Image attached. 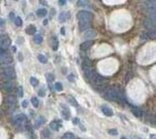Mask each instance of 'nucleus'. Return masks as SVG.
<instances>
[{
	"label": "nucleus",
	"mask_w": 156,
	"mask_h": 139,
	"mask_svg": "<svg viewBox=\"0 0 156 139\" xmlns=\"http://www.w3.org/2000/svg\"><path fill=\"white\" fill-rule=\"evenodd\" d=\"M14 23H15L16 26H21V25H22V20H21V18L18 17V16H16V17H15V20H14Z\"/></svg>",
	"instance_id": "27"
},
{
	"label": "nucleus",
	"mask_w": 156,
	"mask_h": 139,
	"mask_svg": "<svg viewBox=\"0 0 156 139\" xmlns=\"http://www.w3.org/2000/svg\"><path fill=\"white\" fill-rule=\"evenodd\" d=\"M103 97L108 100H110V101H115V102H120V103L126 102L125 93L117 87L107 88L105 91H103Z\"/></svg>",
	"instance_id": "1"
},
{
	"label": "nucleus",
	"mask_w": 156,
	"mask_h": 139,
	"mask_svg": "<svg viewBox=\"0 0 156 139\" xmlns=\"http://www.w3.org/2000/svg\"><path fill=\"white\" fill-rule=\"evenodd\" d=\"M38 94H39V96H41V97H45V95H46V93H45V90H44V89L39 90Z\"/></svg>",
	"instance_id": "32"
},
{
	"label": "nucleus",
	"mask_w": 156,
	"mask_h": 139,
	"mask_svg": "<svg viewBox=\"0 0 156 139\" xmlns=\"http://www.w3.org/2000/svg\"><path fill=\"white\" fill-rule=\"evenodd\" d=\"M72 123H73L74 125H77V124H79V119H78L77 117L73 118V120H72Z\"/></svg>",
	"instance_id": "35"
},
{
	"label": "nucleus",
	"mask_w": 156,
	"mask_h": 139,
	"mask_svg": "<svg viewBox=\"0 0 156 139\" xmlns=\"http://www.w3.org/2000/svg\"><path fill=\"white\" fill-rule=\"evenodd\" d=\"M13 58L8 50H1L0 51V63L2 66H8L12 63Z\"/></svg>",
	"instance_id": "3"
},
{
	"label": "nucleus",
	"mask_w": 156,
	"mask_h": 139,
	"mask_svg": "<svg viewBox=\"0 0 156 139\" xmlns=\"http://www.w3.org/2000/svg\"><path fill=\"white\" fill-rule=\"evenodd\" d=\"M43 124H45V118L41 116V117H39V118H38V120H37L36 127H40V126H42Z\"/></svg>",
	"instance_id": "20"
},
{
	"label": "nucleus",
	"mask_w": 156,
	"mask_h": 139,
	"mask_svg": "<svg viewBox=\"0 0 156 139\" xmlns=\"http://www.w3.org/2000/svg\"><path fill=\"white\" fill-rule=\"evenodd\" d=\"M75 79H76V78H75L74 75H69V76H68V80H69L70 82H75Z\"/></svg>",
	"instance_id": "34"
},
{
	"label": "nucleus",
	"mask_w": 156,
	"mask_h": 139,
	"mask_svg": "<svg viewBox=\"0 0 156 139\" xmlns=\"http://www.w3.org/2000/svg\"><path fill=\"white\" fill-rule=\"evenodd\" d=\"M69 18V12H66V11H63L59 14V21L60 22H65L67 19Z\"/></svg>",
	"instance_id": "15"
},
{
	"label": "nucleus",
	"mask_w": 156,
	"mask_h": 139,
	"mask_svg": "<svg viewBox=\"0 0 156 139\" xmlns=\"http://www.w3.org/2000/svg\"><path fill=\"white\" fill-rule=\"evenodd\" d=\"M77 18L79 19V21H86V22H91L93 19V14L89 11H79L77 13Z\"/></svg>",
	"instance_id": "4"
},
{
	"label": "nucleus",
	"mask_w": 156,
	"mask_h": 139,
	"mask_svg": "<svg viewBox=\"0 0 156 139\" xmlns=\"http://www.w3.org/2000/svg\"><path fill=\"white\" fill-rule=\"evenodd\" d=\"M25 32H27L28 34H30V35H33V34H35L37 32V27L35 25L31 24L25 28Z\"/></svg>",
	"instance_id": "13"
},
{
	"label": "nucleus",
	"mask_w": 156,
	"mask_h": 139,
	"mask_svg": "<svg viewBox=\"0 0 156 139\" xmlns=\"http://www.w3.org/2000/svg\"><path fill=\"white\" fill-rule=\"evenodd\" d=\"M65 32H66V29H65V27H62V28H61V33L64 35L65 34Z\"/></svg>",
	"instance_id": "40"
},
{
	"label": "nucleus",
	"mask_w": 156,
	"mask_h": 139,
	"mask_svg": "<svg viewBox=\"0 0 156 139\" xmlns=\"http://www.w3.org/2000/svg\"><path fill=\"white\" fill-rule=\"evenodd\" d=\"M77 5L78 6H87V5H89V3L87 1H84V0H78Z\"/></svg>",
	"instance_id": "26"
},
{
	"label": "nucleus",
	"mask_w": 156,
	"mask_h": 139,
	"mask_svg": "<svg viewBox=\"0 0 156 139\" xmlns=\"http://www.w3.org/2000/svg\"><path fill=\"white\" fill-rule=\"evenodd\" d=\"M38 60L41 62V63H43V64H46L47 62H48V60H47V58L45 57L44 54H39L38 55Z\"/></svg>",
	"instance_id": "25"
},
{
	"label": "nucleus",
	"mask_w": 156,
	"mask_h": 139,
	"mask_svg": "<svg viewBox=\"0 0 156 139\" xmlns=\"http://www.w3.org/2000/svg\"><path fill=\"white\" fill-rule=\"evenodd\" d=\"M16 94H17L18 97H22V96H23V89H22L21 86H19V87L16 89Z\"/></svg>",
	"instance_id": "28"
},
{
	"label": "nucleus",
	"mask_w": 156,
	"mask_h": 139,
	"mask_svg": "<svg viewBox=\"0 0 156 139\" xmlns=\"http://www.w3.org/2000/svg\"><path fill=\"white\" fill-rule=\"evenodd\" d=\"M34 41H35L36 43H38V44H41V43L43 42V36H42L41 34H37V35H35V37H34Z\"/></svg>",
	"instance_id": "19"
},
{
	"label": "nucleus",
	"mask_w": 156,
	"mask_h": 139,
	"mask_svg": "<svg viewBox=\"0 0 156 139\" xmlns=\"http://www.w3.org/2000/svg\"><path fill=\"white\" fill-rule=\"evenodd\" d=\"M42 133L45 135V137H49V136H50V132H49V130H48V129L43 130V131H42Z\"/></svg>",
	"instance_id": "33"
},
{
	"label": "nucleus",
	"mask_w": 156,
	"mask_h": 139,
	"mask_svg": "<svg viewBox=\"0 0 156 139\" xmlns=\"http://www.w3.org/2000/svg\"><path fill=\"white\" fill-rule=\"evenodd\" d=\"M2 89L7 93H11L15 90V85L12 81H6L2 84Z\"/></svg>",
	"instance_id": "6"
},
{
	"label": "nucleus",
	"mask_w": 156,
	"mask_h": 139,
	"mask_svg": "<svg viewBox=\"0 0 156 139\" xmlns=\"http://www.w3.org/2000/svg\"><path fill=\"white\" fill-rule=\"evenodd\" d=\"M5 103L7 104V106L10 108V109H14L16 104H17V100H16V97L13 96V95H8L6 98H5Z\"/></svg>",
	"instance_id": "7"
},
{
	"label": "nucleus",
	"mask_w": 156,
	"mask_h": 139,
	"mask_svg": "<svg viewBox=\"0 0 156 139\" xmlns=\"http://www.w3.org/2000/svg\"><path fill=\"white\" fill-rule=\"evenodd\" d=\"M2 77L4 79V82L6 81H12L16 78L15 71L12 66H2Z\"/></svg>",
	"instance_id": "2"
},
{
	"label": "nucleus",
	"mask_w": 156,
	"mask_h": 139,
	"mask_svg": "<svg viewBox=\"0 0 156 139\" xmlns=\"http://www.w3.org/2000/svg\"><path fill=\"white\" fill-rule=\"evenodd\" d=\"M94 43L93 40H85L84 42H82L80 44V49L81 50H87L88 48H90L92 46V44Z\"/></svg>",
	"instance_id": "11"
},
{
	"label": "nucleus",
	"mask_w": 156,
	"mask_h": 139,
	"mask_svg": "<svg viewBox=\"0 0 156 139\" xmlns=\"http://www.w3.org/2000/svg\"><path fill=\"white\" fill-rule=\"evenodd\" d=\"M51 44H52V48L54 50H57L58 49V46H59V41H58V38L56 36H53L51 39Z\"/></svg>",
	"instance_id": "16"
},
{
	"label": "nucleus",
	"mask_w": 156,
	"mask_h": 139,
	"mask_svg": "<svg viewBox=\"0 0 156 139\" xmlns=\"http://www.w3.org/2000/svg\"><path fill=\"white\" fill-rule=\"evenodd\" d=\"M91 27V22H86V21H79V28L81 31H87Z\"/></svg>",
	"instance_id": "8"
},
{
	"label": "nucleus",
	"mask_w": 156,
	"mask_h": 139,
	"mask_svg": "<svg viewBox=\"0 0 156 139\" xmlns=\"http://www.w3.org/2000/svg\"><path fill=\"white\" fill-rule=\"evenodd\" d=\"M47 13H48V11L45 8H40V9L37 10V15L39 17H45L47 15Z\"/></svg>",
	"instance_id": "17"
},
{
	"label": "nucleus",
	"mask_w": 156,
	"mask_h": 139,
	"mask_svg": "<svg viewBox=\"0 0 156 139\" xmlns=\"http://www.w3.org/2000/svg\"><path fill=\"white\" fill-rule=\"evenodd\" d=\"M61 139H75V136H74L73 134H71V133H67V134H65Z\"/></svg>",
	"instance_id": "30"
},
{
	"label": "nucleus",
	"mask_w": 156,
	"mask_h": 139,
	"mask_svg": "<svg viewBox=\"0 0 156 139\" xmlns=\"http://www.w3.org/2000/svg\"><path fill=\"white\" fill-rule=\"evenodd\" d=\"M16 50V46H12V51H15Z\"/></svg>",
	"instance_id": "45"
},
{
	"label": "nucleus",
	"mask_w": 156,
	"mask_h": 139,
	"mask_svg": "<svg viewBox=\"0 0 156 139\" xmlns=\"http://www.w3.org/2000/svg\"><path fill=\"white\" fill-rule=\"evenodd\" d=\"M59 4H60V5H65V4H66V0H60V1H59Z\"/></svg>",
	"instance_id": "38"
},
{
	"label": "nucleus",
	"mask_w": 156,
	"mask_h": 139,
	"mask_svg": "<svg viewBox=\"0 0 156 139\" xmlns=\"http://www.w3.org/2000/svg\"><path fill=\"white\" fill-rule=\"evenodd\" d=\"M153 123L156 125V118H154V119H153Z\"/></svg>",
	"instance_id": "46"
},
{
	"label": "nucleus",
	"mask_w": 156,
	"mask_h": 139,
	"mask_svg": "<svg viewBox=\"0 0 156 139\" xmlns=\"http://www.w3.org/2000/svg\"><path fill=\"white\" fill-rule=\"evenodd\" d=\"M62 115H63V117L65 118V119H69V117H70V114H69V110L65 107V110H63L62 111Z\"/></svg>",
	"instance_id": "24"
},
{
	"label": "nucleus",
	"mask_w": 156,
	"mask_h": 139,
	"mask_svg": "<svg viewBox=\"0 0 156 139\" xmlns=\"http://www.w3.org/2000/svg\"><path fill=\"white\" fill-rule=\"evenodd\" d=\"M3 28H4V20L1 19V29H3Z\"/></svg>",
	"instance_id": "42"
},
{
	"label": "nucleus",
	"mask_w": 156,
	"mask_h": 139,
	"mask_svg": "<svg viewBox=\"0 0 156 139\" xmlns=\"http://www.w3.org/2000/svg\"><path fill=\"white\" fill-rule=\"evenodd\" d=\"M62 127V121L61 120H54L50 123V128L53 130H59Z\"/></svg>",
	"instance_id": "10"
},
{
	"label": "nucleus",
	"mask_w": 156,
	"mask_h": 139,
	"mask_svg": "<svg viewBox=\"0 0 156 139\" xmlns=\"http://www.w3.org/2000/svg\"><path fill=\"white\" fill-rule=\"evenodd\" d=\"M121 139H128V138H127V137H125V136H122V137H121Z\"/></svg>",
	"instance_id": "47"
},
{
	"label": "nucleus",
	"mask_w": 156,
	"mask_h": 139,
	"mask_svg": "<svg viewBox=\"0 0 156 139\" xmlns=\"http://www.w3.org/2000/svg\"><path fill=\"white\" fill-rule=\"evenodd\" d=\"M69 100H70V102H71L72 104H74V106H75V107H77V106H78V104H77V102H76V101H75L74 99H72V98H70Z\"/></svg>",
	"instance_id": "37"
},
{
	"label": "nucleus",
	"mask_w": 156,
	"mask_h": 139,
	"mask_svg": "<svg viewBox=\"0 0 156 139\" xmlns=\"http://www.w3.org/2000/svg\"><path fill=\"white\" fill-rule=\"evenodd\" d=\"M82 67H83V70L90 69V68H91V63H90V61L87 60V59H85V60L83 61V63H82Z\"/></svg>",
	"instance_id": "18"
},
{
	"label": "nucleus",
	"mask_w": 156,
	"mask_h": 139,
	"mask_svg": "<svg viewBox=\"0 0 156 139\" xmlns=\"http://www.w3.org/2000/svg\"><path fill=\"white\" fill-rule=\"evenodd\" d=\"M30 83H31V85H32L33 87H37V86L39 85L38 79H36V78H34V77H32V78L30 79Z\"/></svg>",
	"instance_id": "21"
},
{
	"label": "nucleus",
	"mask_w": 156,
	"mask_h": 139,
	"mask_svg": "<svg viewBox=\"0 0 156 139\" xmlns=\"http://www.w3.org/2000/svg\"><path fill=\"white\" fill-rule=\"evenodd\" d=\"M9 18L15 20V18H14V13H13V12H10V14H9Z\"/></svg>",
	"instance_id": "39"
},
{
	"label": "nucleus",
	"mask_w": 156,
	"mask_h": 139,
	"mask_svg": "<svg viewBox=\"0 0 156 139\" xmlns=\"http://www.w3.org/2000/svg\"><path fill=\"white\" fill-rule=\"evenodd\" d=\"M96 31L93 30V29H89L87 31L84 32V38L87 39V40H92V38H94L96 36Z\"/></svg>",
	"instance_id": "9"
},
{
	"label": "nucleus",
	"mask_w": 156,
	"mask_h": 139,
	"mask_svg": "<svg viewBox=\"0 0 156 139\" xmlns=\"http://www.w3.org/2000/svg\"><path fill=\"white\" fill-rule=\"evenodd\" d=\"M75 139H77V138H75Z\"/></svg>",
	"instance_id": "48"
},
{
	"label": "nucleus",
	"mask_w": 156,
	"mask_h": 139,
	"mask_svg": "<svg viewBox=\"0 0 156 139\" xmlns=\"http://www.w3.org/2000/svg\"><path fill=\"white\" fill-rule=\"evenodd\" d=\"M101 111H102V113L108 117H111L114 115V111L111 108H109L108 106H101Z\"/></svg>",
	"instance_id": "12"
},
{
	"label": "nucleus",
	"mask_w": 156,
	"mask_h": 139,
	"mask_svg": "<svg viewBox=\"0 0 156 139\" xmlns=\"http://www.w3.org/2000/svg\"><path fill=\"white\" fill-rule=\"evenodd\" d=\"M109 133H110L111 135H114V136H117V135L119 134V132H118L117 129H111V130H109Z\"/></svg>",
	"instance_id": "31"
},
{
	"label": "nucleus",
	"mask_w": 156,
	"mask_h": 139,
	"mask_svg": "<svg viewBox=\"0 0 156 139\" xmlns=\"http://www.w3.org/2000/svg\"><path fill=\"white\" fill-rule=\"evenodd\" d=\"M31 101H32V104H33V106H34L35 108H38V107H39L40 103H39V100H38V98H36V97H33Z\"/></svg>",
	"instance_id": "23"
},
{
	"label": "nucleus",
	"mask_w": 156,
	"mask_h": 139,
	"mask_svg": "<svg viewBox=\"0 0 156 139\" xmlns=\"http://www.w3.org/2000/svg\"><path fill=\"white\" fill-rule=\"evenodd\" d=\"M18 60H19V61H20V62H21V61H22V54H21V53H20V52H19V53H18Z\"/></svg>",
	"instance_id": "41"
},
{
	"label": "nucleus",
	"mask_w": 156,
	"mask_h": 139,
	"mask_svg": "<svg viewBox=\"0 0 156 139\" xmlns=\"http://www.w3.org/2000/svg\"><path fill=\"white\" fill-rule=\"evenodd\" d=\"M131 110H132V112H133V114L136 116V117H138V118H141L142 116H143V112L142 111L138 108V107H132L131 106Z\"/></svg>",
	"instance_id": "14"
},
{
	"label": "nucleus",
	"mask_w": 156,
	"mask_h": 139,
	"mask_svg": "<svg viewBox=\"0 0 156 139\" xmlns=\"http://www.w3.org/2000/svg\"><path fill=\"white\" fill-rule=\"evenodd\" d=\"M10 43H11V40L8 35L2 34L0 36V47H1V50H7Z\"/></svg>",
	"instance_id": "5"
},
{
	"label": "nucleus",
	"mask_w": 156,
	"mask_h": 139,
	"mask_svg": "<svg viewBox=\"0 0 156 139\" xmlns=\"http://www.w3.org/2000/svg\"><path fill=\"white\" fill-rule=\"evenodd\" d=\"M55 90L58 91V92H61L63 90V86H62L61 83H56L55 84Z\"/></svg>",
	"instance_id": "29"
},
{
	"label": "nucleus",
	"mask_w": 156,
	"mask_h": 139,
	"mask_svg": "<svg viewBox=\"0 0 156 139\" xmlns=\"http://www.w3.org/2000/svg\"><path fill=\"white\" fill-rule=\"evenodd\" d=\"M150 139H156V134H152L150 136Z\"/></svg>",
	"instance_id": "43"
},
{
	"label": "nucleus",
	"mask_w": 156,
	"mask_h": 139,
	"mask_svg": "<svg viewBox=\"0 0 156 139\" xmlns=\"http://www.w3.org/2000/svg\"><path fill=\"white\" fill-rule=\"evenodd\" d=\"M47 23H48V19H45V20H44V24L47 25Z\"/></svg>",
	"instance_id": "44"
},
{
	"label": "nucleus",
	"mask_w": 156,
	"mask_h": 139,
	"mask_svg": "<svg viewBox=\"0 0 156 139\" xmlns=\"http://www.w3.org/2000/svg\"><path fill=\"white\" fill-rule=\"evenodd\" d=\"M46 78H47V81L49 83H52V82H54L55 81V76L53 74H47L46 75Z\"/></svg>",
	"instance_id": "22"
},
{
	"label": "nucleus",
	"mask_w": 156,
	"mask_h": 139,
	"mask_svg": "<svg viewBox=\"0 0 156 139\" xmlns=\"http://www.w3.org/2000/svg\"><path fill=\"white\" fill-rule=\"evenodd\" d=\"M28 104H29V102H28L27 100H24V101H22V103H21V106H22L23 108H27V107H28Z\"/></svg>",
	"instance_id": "36"
}]
</instances>
